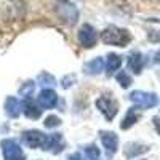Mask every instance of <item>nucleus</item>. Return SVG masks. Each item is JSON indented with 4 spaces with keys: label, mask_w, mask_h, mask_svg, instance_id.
<instances>
[{
    "label": "nucleus",
    "mask_w": 160,
    "mask_h": 160,
    "mask_svg": "<svg viewBox=\"0 0 160 160\" xmlns=\"http://www.w3.org/2000/svg\"><path fill=\"white\" fill-rule=\"evenodd\" d=\"M101 40H102V43H106V45L125 47V45L130 42V40H131V37H130L128 31L112 26V28H108L106 31H102V34H101Z\"/></svg>",
    "instance_id": "f257e3e1"
},
{
    "label": "nucleus",
    "mask_w": 160,
    "mask_h": 160,
    "mask_svg": "<svg viewBox=\"0 0 160 160\" xmlns=\"http://www.w3.org/2000/svg\"><path fill=\"white\" fill-rule=\"evenodd\" d=\"M22 142L28 146V148H42L45 149L47 148V142H48V136L43 135L42 131H35V130H31V131H24L22 136H21Z\"/></svg>",
    "instance_id": "f03ea898"
},
{
    "label": "nucleus",
    "mask_w": 160,
    "mask_h": 160,
    "mask_svg": "<svg viewBox=\"0 0 160 160\" xmlns=\"http://www.w3.org/2000/svg\"><path fill=\"white\" fill-rule=\"evenodd\" d=\"M130 99L138 108H142V109H151L158 102L155 93H148V91H133L130 95Z\"/></svg>",
    "instance_id": "7ed1b4c3"
},
{
    "label": "nucleus",
    "mask_w": 160,
    "mask_h": 160,
    "mask_svg": "<svg viewBox=\"0 0 160 160\" xmlns=\"http://www.w3.org/2000/svg\"><path fill=\"white\" fill-rule=\"evenodd\" d=\"M77 37H78L80 45L85 47V48H93V47L96 45V42H98V34H96V31L93 29L90 24L82 26Z\"/></svg>",
    "instance_id": "20e7f679"
},
{
    "label": "nucleus",
    "mask_w": 160,
    "mask_h": 160,
    "mask_svg": "<svg viewBox=\"0 0 160 160\" xmlns=\"http://www.w3.org/2000/svg\"><path fill=\"white\" fill-rule=\"evenodd\" d=\"M56 10H58L59 18H61L62 21H66L68 24H74V22L77 21V18H78L77 8H75L72 3H69L68 0H62V2H59L58 7H56Z\"/></svg>",
    "instance_id": "39448f33"
},
{
    "label": "nucleus",
    "mask_w": 160,
    "mask_h": 160,
    "mask_svg": "<svg viewBox=\"0 0 160 160\" xmlns=\"http://www.w3.org/2000/svg\"><path fill=\"white\" fill-rule=\"evenodd\" d=\"M2 151H3L5 160H24L22 149L13 139H3L2 141Z\"/></svg>",
    "instance_id": "423d86ee"
},
{
    "label": "nucleus",
    "mask_w": 160,
    "mask_h": 160,
    "mask_svg": "<svg viewBox=\"0 0 160 160\" xmlns=\"http://www.w3.org/2000/svg\"><path fill=\"white\" fill-rule=\"evenodd\" d=\"M99 138H101V142H102V148L106 149L108 155H114L117 152V148H118V138L115 133L112 131H101L99 133Z\"/></svg>",
    "instance_id": "0eeeda50"
},
{
    "label": "nucleus",
    "mask_w": 160,
    "mask_h": 160,
    "mask_svg": "<svg viewBox=\"0 0 160 160\" xmlns=\"http://www.w3.org/2000/svg\"><path fill=\"white\" fill-rule=\"evenodd\" d=\"M56 102H58V96H56V93L53 91L51 88L42 90V91H40V95L37 96V104L42 109H51V108H55Z\"/></svg>",
    "instance_id": "6e6552de"
},
{
    "label": "nucleus",
    "mask_w": 160,
    "mask_h": 160,
    "mask_svg": "<svg viewBox=\"0 0 160 160\" xmlns=\"http://www.w3.org/2000/svg\"><path fill=\"white\" fill-rule=\"evenodd\" d=\"M96 106H98V109L104 114L106 120H112L115 115H117V102L109 99V98H99L96 101Z\"/></svg>",
    "instance_id": "1a4fd4ad"
},
{
    "label": "nucleus",
    "mask_w": 160,
    "mask_h": 160,
    "mask_svg": "<svg viewBox=\"0 0 160 160\" xmlns=\"http://www.w3.org/2000/svg\"><path fill=\"white\" fill-rule=\"evenodd\" d=\"M21 111H22V104L16 98H8L5 101V112H7L8 117L16 118V117H19Z\"/></svg>",
    "instance_id": "9d476101"
},
{
    "label": "nucleus",
    "mask_w": 160,
    "mask_h": 160,
    "mask_svg": "<svg viewBox=\"0 0 160 160\" xmlns=\"http://www.w3.org/2000/svg\"><path fill=\"white\" fill-rule=\"evenodd\" d=\"M102 69H104V61H102V58H95L93 61H90V62H87V64L83 66L85 74H90V75H98V74L102 72Z\"/></svg>",
    "instance_id": "9b49d317"
},
{
    "label": "nucleus",
    "mask_w": 160,
    "mask_h": 160,
    "mask_svg": "<svg viewBox=\"0 0 160 160\" xmlns=\"http://www.w3.org/2000/svg\"><path fill=\"white\" fill-rule=\"evenodd\" d=\"M22 112H24L26 117H29V118H38L40 114H42V109H38L35 106V102L31 98H28L22 102Z\"/></svg>",
    "instance_id": "f8f14e48"
},
{
    "label": "nucleus",
    "mask_w": 160,
    "mask_h": 160,
    "mask_svg": "<svg viewBox=\"0 0 160 160\" xmlns=\"http://www.w3.org/2000/svg\"><path fill=\"white\" fill-rule=\"evenodd\" d=\"M128 69L135 74H139L142 69V56L139 53H131L128 58Z\"/></svg>",
    "instance_id": "ddd939ff"
},
{
    "label": "nucleus",
    "mask_w": 160,
    "mask_h": 160,
    "mask_svg": "<svg viewBox=\"0 0 160 160\" xmlns=\"http://www.w3.org/2000/svg\"><path fill=\"white\" fill-rule=\"evenodd\" d=\"M45 151H53V152L62 151V139H61V135H58V133H55V135H50Z\"/></svg>",
    "instance_id": "4468645a"
},
{
    "label": "nucleus",
    "mask_w": 160,
    "mask_h": 160,
    "mask_svg": "<svg viewBox=\"0 0 160 160\" xmlns=\"http://www.w3.org/2000/svg\"><path fill=\"white\" fill-rule=\"evenodd\" d=\"M120 66H122L120 56H117V55H109L108 56V61H106V71H108V74H112V72L118 71Z\"/></svg>",
    "instance_id": "2eb2a0df"
},
{
    "label": "nucleus",
    "mask_w": 160,
    "mask_h": 160,
    "mask_svg": "<svg viewBox=\"0 0 160 160\" xmlns=\"http://www.w3.org/2000/svg\"><path fill=\"white\" fill-rule=\"evenodd\" d=\"M135 122H138V114L135 112V108H133V109L128 111L127 117L123 118V122L120 123V128H122V130H128L131 125H135Z\"/></svg>",
    "instance_id": "dca6fc26"
},
{
    "label": "nucleus",
    "mask_w": 160,
    "mask_h": 160,
    "mask_svg": "<svg viewBox=\"0 0 160 160\" xmlns=\"http://www.w3.org/2000/svg\"><path fill=\"white\" fill-rule=\"evenodd\" d=\"M148 151V148H144V146H138V144H128V148H125V155L127 157H136L138 154H142Z\"/></svg>",
    "instance_id": "f3484780"
},
{
    "label": "nucleus",
    "mask_w": 160,
    "mask_h": 160,
    "mask_svg": "<svg viewBox=\"0 0 160 160\" xmlns=\"http://www.w3.org/2000/svg\"><path fill=\"white\" fill-rule=\"evenodd\" d=\"M82 160H99V149L96 146H88V148H85Z\"/></svg>",
    "instance_id": "a211bd4d"
},
{
    "label": "nucleus",
    "mask_w": 160,
    "mask_h": 160,
    "mask_svg": "<svg viewBox=\"0 0 160 160\" xmlns=\"http://www.w3.org/2000/svg\"><path fill=\"white\" fill-rule=\"evenodd\" d=\"M38 83L43 85V87H53V85H56V80H55L53 75L43 72V74H40V77H38Z\"/></svg>",
    "instance_id": "6ab92c4d"
},
{
    "label": "nucleus",
    "mask_w": 160,
    "mask_h": 160,
    "mask_svg": "<svg viewBox=\"0 0 160 160\" xmlns=\"http://www.w3.org/2000/svg\"><path fill=\"white\" fill-rule=\"evenodd\" d=\"M117 82L120 83V87H122V88H128L131 85V77L127 72H118L117 74Z\"/></svg>",
    "instance_id": "aec40b11"
},
{
    "label": "nucleus",
    "mask_w": 160,
    "mask_h": 160,
    "mask_svg": "<svg viewBox=\"0 0 160 160\" xmlns=\"http://www.w3.org/2000/svg\"><path fill=\"white\" fill-rule=\"evenodd\" d=\"M61 125V120L56 117V115H48L47 118H45V127L47 128H56V127H59Z\"/></svg>",
    "instance_id": "412c9836"
},
{
    "label": "nucleus",
    "mask_w": 160,
    "mask_h": 160,
    "mask_svg": "<svg viewBox=\"0 0 160 160\" xmlns=\"http://www.w3.org/2000/svg\"><path fill=\"white\" fill-rule=\"evenodd\" d=\"M32 91H34V83L32 82H28L26 85H22L21 90H19V93H21L24 98H31L32 96Z\"/></svg>",
    "instance_id": "4be33fe9"
},
{
    "label": "nucleus",
    "mask_w": 160,
    "mask_h": 160,
    "mask_svg": "<svg viewBox=\"0 0 160 160\" xmlns=\"http://www.w3.org/2000/svg\"><path fill=\"white\" fill-rule=\"evenodd\" d=\"M71 82H75V77H74V75H69V77L62 78V87H64V88H69V87L72 85Z\"/></svg>",
    "instance_id": "5701e85b"
},
{
    "label": "nucleus",
    "mask_w": 160,
    "mask_h": 160,
    "mask_svg": "<svg viewBox=\"0 0 160 160\" xmlns=\"http://www.w3.org/2000/svg\"><path fill=\"white\" fill-rule=\"evenodd\" d=\"M154 125H155V130H157V133L160 135V118H158V117H155V118H154Z\"/></svg>",
    "instance_id": "b1692460"
},
{
    "label": "nucleus",
    "mask_w": 160,
    "mask_h": 160,
    "mask_svg": "<svg viewBox=\"0 0 160 160\" xmlns=\"http://www.w3.org/2000/svg\"><path fill=\"white\" fill-rule=\"evenodd\" d=\"M82 157H80V154H72V155H69L66 160H80Z\"/></svg>",
    "instance_id": "393cba45"
},
{
    "label": "nucleus",
    "mask_w": 160,
    "mask_h": 160,
    "mask_svg": "<svg viewBox=\"0 0 160 160\" xmlns=\"http://www.w3.org/2000/svg\"><path fill=\"white\" fill-rule=\"evenodd\" d=\"M155 59H157V61H160V51L157 53V58H155Z\"/></svg>",
    "instance_id": "a878e982"
}]
</instances>
